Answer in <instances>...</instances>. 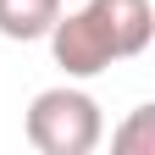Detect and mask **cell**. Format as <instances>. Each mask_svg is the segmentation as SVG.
I'll return each instance as SVG.
<instances>
[{"mask_svg": "<svg viewBox=\"0 0 155 155\" xmlns=\"http://www.w3.org/2000/svg\"><path fill=\"white\" fill-rule=\"evenodd\" d=\"M28 127V144L39 155H89L94 144L105 139V116H100V100L83 89H39L33 105L22 116Z\"/></svg>", "mask_w": 155, "mask_h": 155, "instance_id": "1", "label": "cell"}, {"mask_svg": "<svg viewBox=\"0 0 155 155\" xmlns=\"http://www.w3.org/2000/svg\"><path fill=\"white\" fill-rule=\"evenodd\" d=\"M50 55H55V67H61L67 78H100L111 61H116V50H111V33L105 22L94 17V6H78V11H61L50 22Z\"/></svg>", "mask_w": 155, "mask_h": 155, "instance_id": "2", "label": "cell"}, {"mask_svg": "<svg viewBox=\"0 0 155 155\" xmlns=\"http://www.w3.org/2000/svg\"><path fill=\"white\" fill-rule=\"evenodd\" d=\"M89 6L111 33L116 61H133V55L150 50V39H155V6L150 0H89Z\"/></svg>", "mask_w": 155, "mask_h": 155, "instance_id": "3", "label": "cell"}, {"mask_svg": "<svg viewBox=\"0 0 155 155\" xmlns=\"http://www.w3.org/2000/svg\"><path fill=\"white\" fill-rule=\"evenodd\" d=\"M61 17V0H0V39H45L50 22Z\"/></svg>", "mask_w": 155, "mask_h": 155, "instance_id": "4", "label": "cell"}, {"mask_svg": "<svg viewBox=\"0 0 155 155\" xmlns=\"http://www.w3.org/2000/svg\"><path fill=\"white\" fill-rule=\"evenodd\" d=\"M122 155H155V105H139L133 111V122L111 139Z\"/></svg>", "mask_w": 155, "mask_h": 155, "instance_id": "5", "label": "cell"}]
</instances>
